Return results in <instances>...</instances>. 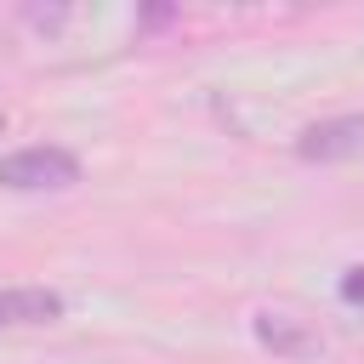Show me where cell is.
<instances>
[{"label":"cell","mask_w":364,"mask_h":364,"mask_svg":"<svg viewBox=\"0 0 364 364\" xmlns=\"http://www.w3.org/2000/svg\"><path fill=\"white\" fill-rule=\"evenodd\" d=\"M0 131H6V119H0Z\"/></svg>","instance_id":"cell-6"},{"label":"cell","mask_w":364,"mask_h":364,"mask_svg":"<svg viewBox=\"0 0 364 364\" xmlns=\"http://www.w3.org/2000/svg\"><path fill=\"white\" fill-rule=\"evenodd\" d=\"M250 330L273 358H324V347H330L307 318H290V313H256Z\"/></svg>","instance_id":"cell-3"},{"label":"cell","mask_w":364,"mask_h":364,"mask_svg":"<svg viewBox=\"0 0 364 364\" xmlns=\"http://www.w3.org/2000/svg\"><path fill=\"white\" fill-rule=\"evenodd\" d=\"M296 154L307 165H336V159H358L364 154V114H341V119H318L296 136Z\"/></svg>","instance_id":"cell-2"},{"label":"cell","mask_w":364,"mask_h":364,"mask_svg":"<svg viewBox=\"0 0 364 364\" xmlns=\"http://www.w3.org/2000/svg\"><path fill=\"white\" fill-rule=\"evenodd\" d=\"M63 318L57 290H0V324H51Z\"/></svg>","instance_id":"cell-4"},{"label":"cell","mask_w":364,"mask_h":364,"mask_svg":"<svg viewBox=\"0 0 364 364\" xmlns=\"http://www.w3.org/2000/svg\"><path fill=\"white\" fill-rule=\"evenodd\" d=\"M0 182L6 188H23V193H34V188H74L80 182V159L68 154V148H17V154H6L0 159Z\"/></svg>","instance_id":"cell-1"},{"label":"cell","mask_w":364,"mask_h":364,"mask_svg":"<svg viewBox=\"0 0 364 364\" xmlns=\"http://www.w3.org/2000/svg\"><path fill=\"white\" fill-rule=\"evenodd\" d=\"M341 301L364 307V267H347V273H341Z\"/></svg>","instance_id":"cell-5"}]
</instances>
